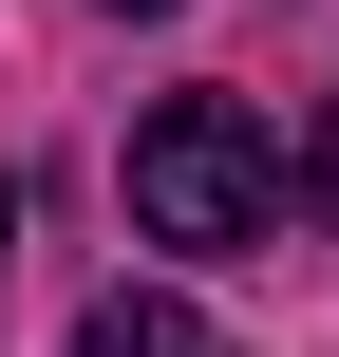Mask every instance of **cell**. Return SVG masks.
<instances>
[{
  "instance_id": "1",
  "label": "cell",
  "mask_w": 339,
  "mask_h": 357,
  "mask_svg": "<svg viewBox=\"0 0 339 357\" xmlns=\"http://www.w3.org/2000/svg\"><path fill=\"white\" fill-rule=\"evenodd\" d=\"M264 207H283V151H264L226 94H170V113L132 132V226H151V245H264Z\"/></svg>"
},
{
  "instance_id": "2",
  "label": "cell",
  "mask_w": 339,
  "mask_h": 357,
  "mask_svg": "<svg viewBox=\"0 0 339 357\" xmlns=\"http://www.w3.org/2000/svg\"><path fill=\"white\" fill-rule=\"evenodd\" d=\"M75 357H226V339H208V301H170V282H113V301L75 320Z\"/></svg>"
},
{
  "instance_id": "3",
  "label": "cell",
  "mask_w": 339,
  "mask_h": 357,
  "mask_svg": "<svg viewBox=\"0 0 339 357\" xmlns=\"http://www.w3.org/2000/svg\"><path fill=\"white\" fill-rule=\"evenodd\" d=\"M302 188H321V226H339V113H321V151H302Z\"/></svg>"
},
{
  "instance_id": "4",
  "label": "cell",
  "mask_w": 339,
  "mask_h": 357,
  "mask_svg": "<svg viewBox=\"0 0 339 357\" xmlns=\"http://www.w3.org/2000/svg\"><path fill=\"white\" fill-rule=\"evenodd\" d=\"M0 245H19V169H0Z\"/></svg>"
},
{
  "instance_id": "5",
  "label": "cell",
  "mask_w": 339,
  "mask_h": 357,
  "mask_svg": "<svg viewBox=\"0 0 339 357\" xmlns=\"http://www.w3.org/2000/svg\"><path fill=\"white\" fill-rule=\"evenodd\" d=\"M113 19H170V0H113Z\"/></svg>"
}]
</instances>
